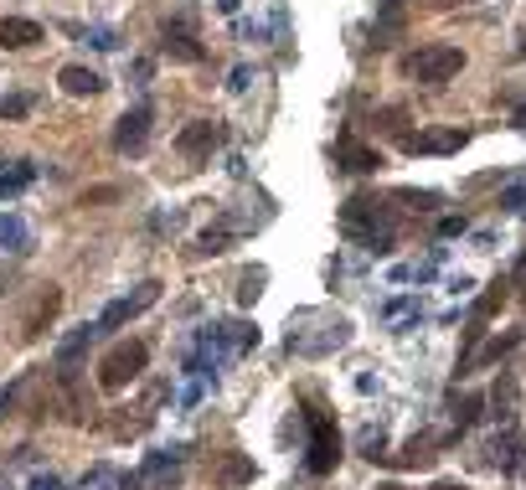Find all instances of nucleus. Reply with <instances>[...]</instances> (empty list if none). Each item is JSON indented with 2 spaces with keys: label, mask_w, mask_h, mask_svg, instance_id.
Wrapping results in <instances>:
<instances>
[{
  "label": "nucleus",
  "mask_w": 526,
  "mask_h": 490,
  "mask_svg": "<svg viewBox=\"0 0 526 490\" xmlns=\"http://www.w3.org/2000/svg\"><path fill=\"white\" fill-rule=\"evenodd\" d=\"M341 233L356 237V243H367L372 254H387L398 222H392V206L377 202V196H351V202L341 206Z\"/></svg>",
  "instance_id": "1"
},
{
  "label": "nucleus",
  "mask_w": 526,
  "mask_h": 490,
  "mask_svg": "<svg viewBox=\"0 0 526 490\" xmlns=\"http://www.w3.org/2000/svg\"><path fill=\"white\" fill-rule=\"evenodd\" d=\"M144 362H150V346H144V341H119V346L98 362V387H104V393H124L129 382H140Z\"/></svg>",
  "instance_id": "2"
},
{
  "label": "nucleus",
  "mask_w": 526,
  "mask_h": 490,
  "mask_svg": "<svg viewBox=\"0 0 526 490\" xmlns=\"http://www.w3.org/2000/svg\"><path fill=\"white\" fill-rule=\"evenodd\" d=\"M402 73L418 83H449L454 73H464V52L449 47V42H433V47H418L402 57Z\"/></svg>",
  "instance_id": "3"
},
{
  "label": "nucleus",
  "mask_w": 526,
  "mask_h": 490,
  "mask_svg": "<svg viewBox=\"0 0 526 490\" xmlns=\"http://www.w3.org/2000/svg\"><path fill=\"white\" fill-rule=\"evenodd\" d=\"M341 459V434L320 408H310V444H304V470L310 475H331Z\"/></svg>",
  "instance_id": "4"
},
{
  "label": "nucleus",
  "mask_w": 526,
  "mask_h": 490,
  "mask_svg": "<svg viewBox=\"0 0 526 490\" xmlns=\"http://www.w3.org/2000/svg\"><path fill=\"white\" fill-rule=\"evenodd\" d=\"M223 135H227V129L217 125V119H192V125L175 135V150H181L186 160H207L212 150L223 145Z\"/></svg>",
  "instance_id": "5"
},
{
  "label": "nucleus",
  "mask_w": 526,
  "mask_h": 490,
  "mask_svg": "<svg viewBox=\"0 0 526 490\" xmlns=\"http://www.w3.org/2000/svg\"><path fill=\"white\" fill-rule=\"evenodd\" d=\"M155 300H160V285H155V279H144V285L134 289V295H124V300H114L109 310H104V320H98V331H119L124 320L144 315V310H150Z\"/></svg>",
  "instance_id": "6"
},
{
  "label": "nucleus",
  "mask_w": 526,
  "mask_h": 490,
  "mask_svg": "<svg viewBox=\"0 0 526 490\" xmlns=\"http://www.w3.org/2000/svg\"><path fill=\"white\" fill-rule=\"evenodd\" d=\"M485 455H491V465H501L506 475H521L526 465V449H521V428H516V418H511L501 434H495L491 444H485Z\"/></svg>",
  "instance_id": "7"
},
{
  "label": "nucleus",
  "mask_w": 526,
  "mask_h": 490,
  "mask_svg": "<svg viewBox=\"0 0 526 490\" xmlns=\"http://www.w3.org/2000/svg\"><path fill=\"white\" fill-rule=\"evenodd\" d=\"M464 140H470L464 129H429V135H402L398 145L408 155H454Z\"/></svg>",
  "instance_id": "8"
},
{
  "label": "nucleus",
  "mask_w": 526,
  "mask_h": 490,
  "mask_svg": "<svg viewBox=\"0 0 526 490\" xmlns=\"http://www.w3.org/2000/svg\"><path fill=\"white\" fill-rule=\"evenodd\" d=\"M57 310H63V289L47 285L42 295H36V305L26 310V320H21V341H36V335H42L52 320H57Z\"/></svg>",
  "instance_id": "9"
},
{
  "label": "nucleus",
  "mask_w": 526,
  "mask_h": 490,
  "mask_svg": "<svg viewBox=\"0 0 526 490\" xmlns=\"http://www.w3.org/2000/svg\"><path fill=\"white\" fill-rule=\"evenodd\" d=\"M114 145H119L124 155H140L144 145H150V104H140V109H129L124 119H119V129H114Z\"/></svg>",
  "instance_id": "10"
},
{
  "label": "nucleus",
  "mask_w": 526,
  "mask_h": 490,
  "mask_svg": "<svg viewBox=\"0 0 526 490\" xmlns=\"http://www.w3.org/2000/svg\"><path fill=\"white\" fill-rule=\"evenodd\" d=\"M454 439H460V434H444V439H429V434H423V439H408L402 455H392V465H398V470H423V465H433L439 449H449Z\"/></svg>",
  "instance_id": "11"
},
{
  "label": "nucleus",
  "mask_w": 526,
  "mask_h": 490,
  "mask_svg": "<svg viewBox=\"0 0 526 490\" xmlns=\"http://www.w3.org/2000/svg\"><path fill=\"white\" fill-rule=\"evenodd\" d=\"M160 47H165V57H175V63H202V57H207V47L196 42V32L186 21L165 26V42H160Z\"/></svg>",
  "instance_id": "12"
},
{
  "label": "nucleus",
  "mask_w": 526,
  "mask_h": 490,
  "mask_svg": "<svg viewBox=\"0 0 526 490\" xmlns=\"http://www.w3.org/2000/svg\"><path fill=\"white\" fill-rule=\"evenodd\" d=\"M506 289H511V279H495V285L485 289V295H480V305H475V315H470V331H464V341H470V346H475L480 335H485V320H491L495 310H501V305H506Z\"/></svg>",
  "instance_id": "13"
},
{
  "label": "nucleus",
  "mask_w": 526,
  "mask_h": 490,
  "mask_svg": "<svg viewBox=\"0 0 526 490\" xmlns=\"http://www.w3.org/2000/svg\"><path fill=\"white\" fill-rule=\"evenodd\" d=\"M335 160H341L346 171H356V175H367V171H377V165H382V155H377L372 145L351 140V135H341V140H335Z\"/></svg>",
  "instance_id": "14"
},
{
  "label": "nucleus",
  "mask_w": 526,
  "mask_h": 490,
  "mask_svg": "<svg viewBox=\"0 0 526 490\" xmlns=\"http://www.w3.org/2000/svg\"><path fill=\"white\" fill-rule=\"evenodd\" d=\"M36 42H42V26H36V21H26V16H0V47L21 52V47H36Z\"/></svg>",
  "instance_id": "15"
},
{
  "label": "nucleus",
  "mask_w": 526,
  "mask_h": 490,
  "mask_svg": "<svg viewBox=\"0 0 526 490\" xmlns=\"http://www.w3.org/2000/svg\"><path fill=\"white\" fill-rule=\"evenodd\" d=\"M57 83H63V94H73V98H94V94H104V78H98L94 67H78V63H67L63 73H57Z\"/></svg>",
  "instance_id": "16"
},
{
  "label": "nucleus",
  "mask_w": 526,
  "mask_h": 490,
  "mask_svg": "<svg viewBox=\"0 0 526 490\" xmlns=\"http://www.w3.org/2000/svg\"><path fill=\"white\" fill-rule=\"evenodd\" d=\"M511 346H516V335H495V341H485L480 351H470L460 362V377L464 372H475V366H491V362H501V356H511Z\"/></svg>",
  "instance_id": "17"
},
{
  "label": "nucleus",
  "mask_w": 526,
  "mask_h": 490,
  "mask_svg": "<svg viewBox=\"0 0 526 490\" xmlns=\"http://www.w3.org/2000/svg\"><path fill=\"white\" fill-rule=\"evenodd\" d=\"M491 408H495V418H506V424H511V413H516V377H511V372H506L501 382H495Z\"/></svg>",
  "instance_id": "18"
},
{
  "label": "nucleus",
  "mask_w": 526,
  "mask_h": 490,
  "mask_svg": "<svg viewBox=\"0 0 526 490\" xmlns=\"http://www.w3.org/2000/svg\"><path fill=\"white\" fill-rule=\"evenodd\" d=\"M223 341L227 346H238V351H248V346H258V325H248V320H227Z\"/></svg>",
  "instance_id": "19"
},
{
  "label": "nucleus",
  "mask_w": 526,
  "mask_h": 490,
  "mask_svg": "<svg viewBox=\"0 0 526 490\" xmlns=\"http://www.w3.org/2000/svg\"><path fill=\"white\" fill-rule=\"evenodd\" d=\"M227 480V485H243V480H253V459H243V455H227L223 459V470H217Z\"/></svg>",
  "instance_id": "20"
},
{
  "label": "nucleus",
  "mask_w": 526,
  "mask_h": 490,
  "mask_svg": "<svg viewBox=\"0 0 526 490\" xmlns=\"http://www.w3.org/2000/svg\"><path fill=\"white\" fill-rule=\"evenodd\" d=\"M0 243H5V248H26V227H21V217L0 212Z\"/></svg>",
  "instance_id": "21"
},
{
  "label": "nucleus",
  "mask_w": 526,
  "mask_h": 490,
  "mask_svg": "<svg viewBox=\"0 0 526 490\" xmlns=\"http://www.w3.org/2000/svg\"><path fill=\"white\" fill-rule=\"evenodd\" d=\"M227 243H233L227 227H207V233L196 237V254H227Z\"/></svg>",
  "instance_id": "22"
},
{
  "label": "nucleus",
  "mask_w": 526,
  "mask_h": 490,
  "mask_svg": "<svg viewBox=\"0 0 526 490\" xmlns=\"http://www.w3.org/2000/svg\"><path fill=\"white\" fill-rule=\"evenodd\" d=\"M402 21H408V11H402L398 0H382V26H377V36H392V32H402Z\"/></svg>",
  "instance_id": "23"
},
{
  "label": "nucleus",
  "mask_w": 526,
  "mask_h": 490,
  "mask_svg": "<svg viewBox=\"0 0 526 490\" xmlns=\"http://www.w3.org/2000/svg\"><path fill=\"white\" fill-rule=\"evenodd\" d=\"M392 196L408 202L413 212H433V206H439V191H392Z\"/></svg>",
  "instance_id": "24"
},
{
  "label": "nucleus",
  "mask_w": 526,
  "mask_h": 490,
  "mask_svg": "<svg viewBox=\"0 0 526 490\" xmlns=\"http://www.w3.org/2000/svg\"><path fill=\"white\" fill-rule=\"evenodd\" d=\"M362 455H367V459H387V434H382V428H367V434H362Z\"/></svg>",
  "instance_id": "25"
},
{
  "label": "nucleus",
  "mask_w": 526,
  "mask_h": 490,
  "mask_svg": "<svg viewBox=\"0 0 526 490\" xmlns=\"http://www.w3.org/2000/svg\"><path fill=\"white\" fill-rule=\"evenodd\" d=\"M258 285H263V269H248V274H243V285H238V300H243V305H253L258 295H263Z\"/></svg>",
  "instance_id": "26"
},
{
  "label": "nucleus",
  "mask_w": 526,
  "mask_h": 490,
  "mask_svg": "<svg viewBox=\"0 0 526 490\" xmlns=\"http://www.w3.org/2000/svg\"><path fill=\"white\" fill-rule=\"evenodd\" d=\"M475 418H480V397H460V403H454V424H460V434L475 424Z\"/></svg>",
  "instance_id": "27"
},
{
  "label": "nucleus",
  "mask_w": 526,
  "mask_h": 490,
  "mask_svg": "<svg viewBox=\"0 0 526 490\" xmlns=\"http://www.w3.org/2000/svg\"><path fill=\"white\" fill-rule=\"evenodd\" d=\"M26 181H32V165H21V171H11V175H0V191H5V196H11V191H21V186H26Z\"/></svg>",
  "instance_id": "28"
},
{
  "label": "nucleus",
  "mask_w": 526,
  "mask_h": 490,
  "mask_svg": "<svg viewBox=\"0 0 526 490\" xmlns=\"http://www.w3.org/2000/svg\"><path fill=\"white\" fill-rule=\"evenodd\" d=\"M26 109H32V98H26V94H16V98H5V104H0V114H5V119H21Z\"/></svg>",
  "instance_id": "29"
},
{
  "label": "nucleus",
  "mask_w": 526,
  "mask_h": 490,
  "mask_svg": "<svg viewBox=\"0 0 526 490\" xmlns=\"http://www.w3.org/2000/svg\"><path fill=\"white\" fill-rule=\"evenodd\" d=\"M119 196V186H94V191H83V206H94V202H114Z\"/></svg>",
  "instance_id": "30"
},
{
  "label": "nucleus",
  "mask_w": 526,
  "mask_h": 490,
  "mask_svg": "<svg viewBox=\"0 0 526 490\" xmlns=\"http://www.w3.org/2000/svg\"><path fill=\"white\" fill-rule=\"evenodd\" d=\"M439 233H444V237H454V233H464V217H444V222H439Z\"/></svg>",
  "instance_id": "31"
},
{
  "label": "nucleus",
  "mask_w": 526,
  "mask_h": 490,
  "mask_svg": "<svg viewBox=\"0 0 526 490\" xmlns=\"http://www.w3.org/2000/svg\"><path fill=\"white\" fill-rule=\"evenodd\" d=\"M511 125H516V129H526V94L516 98V114H511Z\"/></svg>",
  "instance_id": "32"
},
{
  "label": "nucleus",
  "mask_w": 526,
  "mask_h": 490,
  "mask_svg": "<svg viewBox=\"0 0 526 490\" xmlns=\"http://www.w3.org/2000/svg\"><path fill=\"white\" fill-rule=\"evenodd\" d=\"M429 490H464L460 480H439V485H429Z\"/></svg>",
  "instance_id": "33"
},
{
  "label": "nucleus",
  "mask_w": 526,
  "mask_h": 490,
  "mask_svg": "<svg viewBox=\"0 0 526 490\" xmlns=\"http://www.w3.org/2000/svg\"><path fill=\"white\" fill-rule=\"evenodd\" d=\"M516 57H526V26H521V36H516Z\"/></svg>",
  "instance_id": "34"
},
{
  "label": "nucleus",
  "mask_w": 526,
  "mask_h": 490,
  "mask_svg": "<svg viewBox=\"0 0 526 490\" xmlns=\"http://www.w3.org/2000/svg\"><path fill=\"white\" fill-rule=\"evenodd\" d=\"M516 285L526 289V258H521V264H516Z\"/></svg>",
  "instance_id": "35"
}]
</instances>
